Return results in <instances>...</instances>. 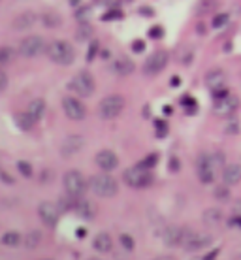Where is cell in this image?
Masks as SVG:
<instances>
[{
  "instance_id": "obj_6",
  "label": "cell",
  "mask_w": 241,
  "mask_h": 260,
  "mask_svg": "<svg viewBox=\"0 0 241 260\" xmlns=\"http://www.w3.org/2000/svg\"><path fill=\"white\" fill-rule=\"evenodd\" d=\"M70 89L77 94V96H83L89 98L93 93H94V77L91 75V72H77L70 81Z\"/></svg>"
},
{
  "instance_id": "obj_3",
  "label": "cell",
  "mask_w": 241,
  "mask_h": 260,
  "mask_svg": "<svg viewBox=\"0 0 241 260\" xmlns=\"http://www.w3.org/2000/svg\"><path fill=\"white\" fill-rule=\"evenodd\" d=\"M62 183H64V190L66 194L72 198H81L87 190V181L83 179L81 172L77 170H68L62 177Z\"/></svg>"
},
{
  "instance_id": "obj_27",
  "label": "cell",
  "mask_w": 241,
  "mask_h": 260,
  "mask_svg": "<svg viewBox=\"0 0 241 260\" xmlns=\"http://www.w3.org/2000/svg\"><path fill=\"white\" fill-rule=\"evenodd\" d=\"M217 0H204V2H200L198 6H196V14L202 15V14H209L213 10H217Z\"/></svg>"
},
{
  "instance_id": "obj_49",
  "label": "cell",
  "mask_w": 241,
  "mask_h": 260,
  "mask_svg": "<svg viewBox=\"0 0 241 260\" xmlns=\"http://www.w3.org/2000/svg\"><path fill=\"white\" fill-rule=\"evenodd\" d=\"M87 230L85 228H77V238H85Z\"/></svg>"
},
{
  "instance_id": "obj_7",
  "label": "cell",
  "mask_w": 241,
  "mask_h": 260,
  "mask_svg": "<svg viewBox=\"0 0 241 260\" xmlns=\"http://www.w3.org/2000/svg\"><path fill=\"white\" fill-rule=\"evenodd\" d=\"M168 64V53L166 51H155L153 55H149L145 64H143V74L145 75H156L160 74Z\"/></svg>"
},
{
  "instance_id": "obj_30",
  "label": "cell",
  "mask_w": 241,
  "mask_h": 260,
  "mask_svg": "<svg viewBox=\"0 0 241 260\" xmlns=\"http://www.w3.org/2000/svg\"><path fill=\"white\" fill-rule=\"evenodd\" d=\"M119 240H121V245H123V249L125 251H134V247H136V243H134V238L132 236H128V234H121L119 236Z\"/></svg>"
},
{
  "instance_id": "obj_26",
  "label": "cell",
  "mask_w": 241,
  "mask_h": 260,
  "mask_svg": "<svg viewBox=\"0 0 241 260\" xmlns=\"http://www.w3.org/2000/svg\"><path fill=\"white\" fill-rule=\"evenodd\" d=\"M2 245H8V247H15L21 243V234H17V232H6L4 236H2Z\"/></svg>"
},
{
  "instance_id": "obj_33",
  "label": "cell",
  "mask_w": 241,
  "mask_h": 260,
  "mask_svg": "<svg viewBox=\"0 0 241 260\" xmlns=\"http://www.w3.org/2000/svg\"><path fill=\"white\" fill-rule=\"evenodd\" d=\"M155 127H156V136H158V138H164V136L168 134V123H166V121L156 119Z\"/></svg>"
},
{
  "instance_id": "obj_25",
  "label": "cell",
  "mask_w": 241,
  "mask_h": 260,
  "mask_svg": "<svg viewBox=\"0 0 241 260\" xmlns=\"http://www.w3.org/2000/svg\"><path fill=\"white\" fill-rule=\"evenodd\" d=\"M14 119H15V125L21 130H30L34 127V121H32V117L29 113H15Z\"/></svg>"
},
{
  "instance_id": "obj_31",
  "label": "cell",
  "mask_w": 241,
  "mask_h": 260,
  "mask_svg": "<svg viewBox=\"0 0 241 260\" xmlns=\"http://www.w3.org/2000/svg\"><path fill=\"white\" fill-rule=\"evenodd\" d=\"M17 170L23 173L25 177H32V166H30V162H27V160H19L17 162Z\"/></svg>"
},
{
  "instance_id": "obj_23",
  "label": "cell",
  "mask_w": 241,
  "mask_h": 260,
  "mask_svg": "<svg viewBox=\"0 0 241 260\" xmlns=\"http://www.w3.org/2000/svg\"><path fill=\"white\" fill-rule=\"evenodd\" d=\"M202 219H204V223H205V224H209V226H217V224L222 221V211H221V209H217V207H213V209H205V211H204V215H202Z\"/></svg>"
},
{
  "instance_id": "obj_32",
  "label": "cell",
  "mask_w": 241,
  "mask_h": 260,
  "mask_svg": "<svg viewBox=\"0 0 241 260\" xmlns=\"http://www.w3.org/2000/svg\"><path fill=\"white\" fill-rule=\"evenodd\" d=\"M181 104H183V106H188V108H186V113H194V111H196V100H194L192 96H188V94L181 96Z\"/></svg>"
},
{
  "instance_id": "obj_38",
  "label": "cell",
  "mask_w": 241,
  "mask_h": 260,
  "mask_svg": "<svg viewBox=\"0 0 241 260\" xmlns=\"http://www.w3.org/2000/svg\"><path fill=\"white\" fill-rule=\"evenodd\" d=\"M98 42H96V40H93V42H91V47H89V55H87V60H89V62H91V60H94V57H96V55H98Z\"/></svg>"
},
{
  "instance_id": "obj_18",
  "label": "cell",
  "mask_w": 241,
  "mask_h": 260,
  "mask_svg": "<svg viewBox=\"0 0 241 260\" xmlns=\"http://www.w3.org/2000/svg\"><path fill=\"white\" fill-rule=\"evenodd\" d=\"M222 179H224V183L230 185V187L238 185V183L241 181V166L240 164H228V166H224V170H222Z\"/></svg>"
},
{
  "instance_id": "obj_9",
  "label": "cell",
  "mask_w": 241,
  "mask_h": 260,
  "mask_svg": "<svg viewBox=\"0 0 241 260\" xmlns=\"http://www.w3.org/2000/svg\"><path fill=\"white\" fill-rule=\"evenodd\" d=\"M238 106H240V100L228 93L226 96L215 100V104H213V111L221 117H230L236 110H238Z\"/></svg>"
},
{
  "instance_id": "obj_28",
  "label": "cell",
  "mask_w": 241,
  "mask_h": 260,
  "mask_svg": "<svg viewBox=\"0 0 241 260\" xmlns=\"http://www.w3.org/2000/svg\"><path fill=\"white\" fill-rule=\"evenodd\" d=\"M91 34H93V27H91L89 23H81L77 32H75V38H77L79 42H83L87 38H91Z\"/></svg>"
},
{
  "instance_id": "obj_5",
  "label": "cell",
  "mask_w": 241,
  "mask_h": 260,
  "mask_svg": "<svg viewBox=\"0 0 241 260\" xmlns=\"http://www.w3.org/2000/svg\"><path fill=\"white\" fill-rule=\"evenodd\" d=\"M123 110H125V98L121 94H111V96H106L104 100L100 102L98 115L108 121V119L119 117Z\"/></svg>"
},
{
  "instance_id": "obj_35",
  "label": "cell",
  "mask_w": 241,
  "mask_h": 260,
  "mask_svg": "<svg viewBox=\"0 0 241 260\" xmlns=\"http://www.w3.org/2000/svg\"><path fill=\"white\" fill-rule=\"evenodd\" d=\"M14 58V51L10 47H0V64H6Z\"/></svg>"
},
{
  "instance_id": "obj_41",
  "label": "cell",
  "mask_w": 241,
  "mask_h": 260,
  "mask_svg": "<svg viewBox=\"0 0 241 260\" xmlns=\"http://www.w3.org/2000/svg\"><path fill=\"white\" fill-rule=\"evenodd\" d=\"M6 87H8V75H6V72L0 70V93L6 91Z\"/></svg>"
},
{
  "instance_id": "obj_34",
  "label": "cell",
  "mask_w": 241,
  "mask_h": 260,
  "mask_svg": "<svg viewBox=\"0 0 241 260\" xmlns=\"http://www.w3.org/2000/svg\"><path fill=\"white\" fill-rule=\"evenodd\" d=\"M40 236H42L40 232H32V234H29V236H27V240H25L27 247H29V249H34V247L40 243Z\"/></svg>"
},
{
  "instance_id": "obj_13",
  "label": "cell",
  "mask_w": 241,
  "mask_h": 260,
  "mask_svg": "<svg viewBox=\"0 0 241 260\" xmlns=\"http://www.w3.org/2000/svg\"><path fill=\"white\" fill-rule=\"evenodd\" d=\"M215 166H213L211 155H202L198 159V177L204 185L215 181Z\"/></svg>"
},
{
  "instance_id": "obj_51",
  "label": "cell",
  "mask_w": 241,
  "mask_h": 260,
  "mask_svg": "<svg viewBox=\"0 0 241 260\" xmlns=\"http://www.w3.org/2000/svg\"><path fill=\"white\" fill-rule=\"evenodd\" d=\"M198 34H205V27H202V23H200L198 27Z\"/></svg>"
},
{
  "instance_id": "obj_39",
  "label": "cell",
  "mask_w": 241,
  "mask_h": 260,
  "mask_svg": "<svg viewBox=\"0 0 241 260\" xmlns=\"http://www.w3.org/2000/svg\"><path fill=\"white\" fill-rule=\"evenodd\" d=\"M132 51L134 53H143L145 51V42L143 40H134L132 42Z\"/></svg>"
},
{
  "instance_id": "obj_8",
  "label": "cell",
  "mask_w": 241,
  "mask_h": 260,
  "mask_svg": "<svg viewBox=\"0 0 241 260\" xmlns=\"http://www.w3.org/2000/svg\"><path fill=\"white\" fill-rule=\"evenodd\" d=\"M42 51H45V42L42 36H29L19 43V53L27 58L38 57Z\"/></svg>"
},
{
  "instance_id": "obj_14",
  "label": "cell",
  "mask_w": 241,
  "mask_h": 260,
  "mask_svg": "<svg viewBox=\"0 0 241 260\" xmlns=\"http://www.w3.org/2000/svg\"><path fill=\"white\" fill-rule=\"evenodd\" d=\"M74 211L79 217H83L85 221H93L96 217V205L87 200V198H75V204H74Z\"/></svg>"
},
{
  "instance_id": "obj_10",
  "label": "cell",
  "mask_w": 241,
  "mask_h": 260,
  "mask_svg": "<svg viewBox=\"0 0 241 260\" xmlns=\"http://www.w3.org/2000/svg\"><path fill=\"white\" fill-rule=\"evenodd\" d=\"M38 213H40V219L43 221V224H47V226H57L58 219H60V209H58L57 204L42 202L38 205Z\"/></svg>"
},
{
  "instance_id": "obj_47",
  "label": "cell",
  "mask_w": 241,
  "mask_h": 260,
  "mask_svg": "<svg viewBox=\"0 0 241 260\" xmlns=\"http://www.w3.org/2000/svg\"><path fill=\"white\" fill-rule=\"evenodd\" d=\"M170 170H179V160H177V159H171Z\"/></svg>"
},
{
  "instance_id": "obj_36",
  "label": "cell",
  "mask_w": 241,
  "mask_h": 260,
  "mask_svg": "<svg viewBox=\"0 0 241 260\" xmlns=\"http://www.w3.org/2000/svg\"><path fill=\"white\" fill-rule=\"evenodd\" d=\"M164 36V29L160 27V25H155V27H151L149 29V38H153V40H160Z\"/></svg>"
},
{
  "instance_id": "obj_50",
  "label": "cell",
  "mask_w": 241,
  "mask_h": 260,
  "mask_svg": "<svg viewBox=\"0 0 241 260\" xmlns=\"http://www.w3.org/2000/svg\"><path fill=\"white\" fill-rule=\"evenodd\" d=\"M162 111H164V115H171V111H173V110H171L170 106H164V110H162Z\"/></svg>"
},
{
  "instance_id": "obj_54",
  "label": "cell",
  "mask_w": 241,
  "mask_h": 260,
  "mask_svg": "<svg viewBox=\"0 0 241 260\" xmlns=\"http://www.w3.org/2000/svg\"><path fill=\"white\" fill-rule=\"evenodd\" d=\"M43 260H49V259H43Z\"/></svg>"
},
{
  "instance_id": "obj_53",
  "label": "cell",
  "mask_w": 241,
  "mask_h": 260,
  "mask_svg": "<svg viewBox=\"0 0 241 260\" xmlns=\"http://www.w3.org/2000/svg\"><path fill=\"white\" fill-rule=\"evenodd\" d=\"M91 260H98V259H91Z\"/></svg>"
},
{
  "instance_id": "obj_19",
  "label": "cell",
  "mask_w": 241,
  "mask_h": 260,
  "mask_svg": "<svg viewBox=\"0 0 241 260\" xmlns=\"http://www.w3.org/2000/svg\"><path fill=\"white\" fill-rule=\"evenodd\" d=\"M93 245H94V249H96L98 253H110V251H111V247H113L111 236H110V234H106V232H100L98 236L94 238Z\"/></svg>"
},
{
  "instance_id": "obj_12",
  "label": "cell",
  "mask_w": 241,
  "mask_h": 260,
  "mask_svg": "<svg viewBox=\"0 0 241 260\" xmlns=\"http://www.w3.org/2000/svg\"><path fill=\"white\" fill-rule=\"evenodd\" d=\"M213 238L207 236V234H188V236H183L181 240V245L186 249V251H200L204 247L211 245Z\"/></svg>"
},
{
  "instance_id": "obj_2",
  "label": "cell",
  "mask_w": 241,
  "mask_h": 260,
  "mask_svg": "<svg viewBox=\"0 0 241 260\" xmlns=\"http://www.w3.org/2000/svg\"><path fill=\"white\" fill-rule=\"evenodd\" d=\"M45 51H47V57L51 58L53 62L62 64V66L72 64L74 58H75L74 47H72L68 42H64V40H55V42H51L45 47Z\"/></svg>"
},
{
  "instance_id": "obj_46",
  "label": "cell",
  "mask_w": 241,
  "mask_h": 260,
  "mask_svg": "<svg viewBox=\"0 0 241 260\" xmlns=\"http://www.w3.org/2000/svg\"><path fill=\"white\" fill-rule=\"evenodd\" d=\"M170 83H171V87H179V83H181V77L179 75H173L170 79Z\"/></svg>"
},
{
  "instance_id": "obj_24",
  "label": "cell",
  "mask_w": 241,
  "mask_h": 260,
  "mask_svg": "<svg viewBox=\"0 0 241 260\" xmlns=\"http://www.w3.org/2000/svg\"><path fill=\"white\" fill-rule=\"evenodd\" d=\"M42 23L47 27V29H53V27H60L62 23V17L57 14V12H45L42 15Z\"/></svg>"
},
{
  "instance_id": "obj_21",
  "label": "cell",
  "mask_w": 241,
  "mask_h": 260,
  "mask_svg": "<svg viewBox=\"0 0 241 260\" xmlns=\"http://www.w3.org/2000/svg\"><path fill=\"white\" fill-rule=\"evenodd\" d=\"M132 70H134V62L128 57L115 58V62H113L115 74H119V75H128V74H132Z\"/></svg>"
},
{
  "instance_id": "obj_16",
  "label": "cell",
  "mask_w": 241,
  "mask_h": 260,
  "mask_svg": "<svg viewBox=\"0 0 241 260\" xmlns=\"http://www.w3.org/2000/svg\"><path fill=\"white\" fill-rule=\"evenodd\" d=\"M96 164H98L104 172H111V170L117 168L119 159H117V155H115L113 151L104 149V151H100L98 155H96Z\"/></svg>"
},
{
  "instance_id": "obj_40",
  "label": "cell",
  "mask_w": 241,
  "mask_h": 260,
  "mask_svg": "<svg viewBox=\"0 0 241 260\" xmlns=\"http://www.w3.org/2000/svg\"><path fill=\"white\" fill-rule=\"evenodd\" d=\"M215 198H221V200L228 198V188L226 187H217L215 188Z\"/></svg>"
},
{
  "instance_id": "obj_42",
  "label": "cell",
  "mask_w": 241,
  "mask_h": 260,
  "mask_svg": "<svg viewBox=\"0 0 241 260\" xmlns=\"http://www.w3.org/2000/svg\"><path fill=\"white\" fill-rule=\"evenodd\" d=\"M121 17H123V14L121 12H113V10L104 15V19H121Z\"/></svg>"
},
{
  "instance_id": "obj_45",
  "label": "cell",
  "mask_w": 241,
  "mask_h": 260,
  "mask_svg": "<svg viewBox=\"0 0 241 260\" xmlns=\"http://www.w3.org/2000/svg\"><path fill=\"white\" fill-rule=\"evenodd\" d=\"M234 213H236V215H241V198L234 202Z\"/></svg>"
},
{
  "instance_id": "obj_52",
  "label": "cell",
  "mask_w": 241,
  "mask_h": 260,
  "mask_svg": "<svg viewBox=\"0 0 241 260\" xmlns=\"http://www.w3.org/2000/svg\"><path fill=\"white\" fill-rule=\"evenodd\" d=\"M68 2H70L72 6H77V4H79V2H81V0H68Z\"/></svg>"
},
{
  "instance_id": "obj_48",
  "label": "cell",
  "mask_w": 241,
  "mask_h": 260,
  "mask_svg": "<svg viewBox=\"0 0 241 260\" xmlns=\"http://www.w3.org/2000/svg\"><path fill=\"white\" fill-rule=\"evenodd\" d=\"M0 177H2V181H8V183H14V179H12V177H8V173H6V172H0Z\"/></svg>"
},
{
  "instance_id": "obj_1",
  "label": "cell",
  "mask_w": 241,
  "mask_h": 260,
  "mask_svg": "<svg viewBox=\"0 0 241 260\" xmlns=\"http://www.w3.org/2000/svg\"><path fill=\"white\" fill-rule=\"evenodd\" d=\"M89 190L93 194H96L100 198H111L119 192V185L111 175H106V173H96V175H91L89 183H87Z\"/></svg>"
},
{
  "instance_id": "obj_15",
  "label": "cell",
  "mask_w": 241,
  "mask_h": 260,
  "mask_svg": "<svg viewBox=\"0 0 241 260\" xmlns=\"http://www.w3.org/2000/svg\"><path fill=\"white\" fill-rule=\"evenodd\" d=\"M85 145V140L81 136H68L64 142H62V147H60V155L62 157H72L75 153H79Z\"/></svg>"
},
{
  "instance_id": "obj_44",
  "label": "cell",
  "mask_w": 241,
  "mask_h": 260,
  "mask_svg": "<svg viewBox=\"0 0 241 260\" xmlns=\"http://www.w3.org/2000/svg\"><path fill=\"white\" fill-rule=\"evenodd\" d=\"M140 15H145V17H153V15H155V12H153V8L145 6V8H142V10H140Z\"/></svg>"
},
{
  "instance_id": "obj_17",
  "label": "cell",
  "mask_w": 241,
  "mask_h": 260,
  "mask_svg": "<svg viewBox=\"0 0 241 260\" xmlns=\"http://www.w3.org/2000/svg\"><path fill=\"white\" fill-rule=\"evenodd\" d=\"M205 83L211 91H217V89H224L226 85V75L221 68H215L211 72L205 75Z\"/></svg>"
},
{
  "instance_id": "obj_29",
  "label": "cell",
  "mask_w": 241,
  "mask_h": 260,
  "mask_svg": "<svg viewBox=\"0 0 241 260\" xmlns=\"http://www.w3.org/2000/svg\"><path fill=\"white\" fill-rule=\"evenodd\" d=\"M156 164H158V153H149V155L140 162V166L145 168V170H153Z\"/></svg>"
},
{
  "instance_id": "obj_22",
  "label": "cell",
  "mask_w": 241,
  "mask_h": 260,
  "mask_svg": "<svg viewBox=\"0 0 241 260\" xmlns=\"http://www.w3.org/2000/svg\"><path fill=\"white\" fill-rule=\"evenodd\" d=\"M36 14H32V12H25V14H21L17 19L14 21V29L15 30H23V29H30L34 23H36Z\"/></svg>"
},
{
  "instance_id": "obj_4",
  "label": "cell",
  "mask_w": 241,
  "mask_h": 260,
  "mask_svg": "<svg viewBox=\"0 0 241 260\" xmlns=\"http://www.w3.org/2000/svg\"><path fill=\"white\" fill-rule=\"evenodd\" d=\"M123 179H125V183H127L128 187L143 188L153 181V173H151V170H145V168H142V166L138 164V166L128 168L127 172L123 173Z\"/></svg>"
},
{
  "instance_id": "obj_37",
  "label": "cell",
  "mask_w": 241,
  "mask_h": 260,
  "mask_svg": "<svg viewBox=\"0 0 241 260\" xmlns=\"http://www.w3.org/2000/svg\"><path fill=\"white\" fill-rule=\"evenodd\" d=\"M226 23H228V15L226 14L215 15V19H213V27H215V29H221V27H224Z\"/></svg>"
},
{
  "instance_id": "obj_43",
  "label": "cell",
  "mask_w": 241,
  "mask_h": 260,
  "mask_svg": "<svg viewBox=\"0 0 241 260\" xmlns=\"http://www.w3.org/2000/svg\"><path fill=\"white\" fill-rule=\"evenodd\" d=\"M217 257H219V249H213V251H209L202 260H217Z\"/></svg>"
},
{
  "instance_id": "obj_20",
  "label": "cell",
  "mask_w": 241,
  "mask_h": 260,
  "mask_svg": "<svg viewBox=\"0 0 241 260\" xmlns=\"http://www.w3.org/2000/svg\"><path fill=\"white\" fill-rule=\"evenodd\" d=\"M27 113L32 117V121L36 123V121H40L45 113V102L42 98H36V100H32L29 104V108H27Z\"/></svg>"
},
{
  "instance_id": "obj_11",
  "label": "cell",
  "mask_w": 241,
  "mask_h": 260,
  "mask_svg": "<svg viewBox=\"0 0 241 260\" xmlns=\"http://www.w3.org/2000/svg\"><path fill=\"white\" fill-rule=\"evenodd\" d=\"M62 110H64L66 117L72 119V121H81V119H85V113H87L85 106L77 100V98H72V96L62 98Z\"/></svg>"
}]
</instances>
